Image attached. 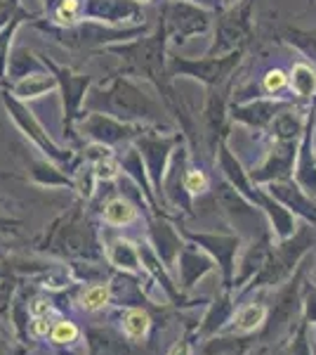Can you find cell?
Masks as SVG:
<instances>
[{"mask_svg":"<svg viewBox=\"0 0 316 355\" xmlns=\"http://www.w3.org/2000/svg\"><path fill=\"white\" fill-rule=\"evenodd\" d=\"M106 225L111 227H125L130 223L137 220V209L130 199L125 197H113L104 204V214H102Z\"/></svg>","mask_w":316,"mask_h":355,"instance_id":"14","label":"cell"},{"mask_svg":"<svg viewBox=\"0 0 316 355\" xmlns=\"http://www.w3.org/2000/svg\"><path fill=\"white\" fill-rule=\"evenodd\" d=\"M145 130V125H135V123H125L116 116H109L102 112H85L80 114V119L76 121V133L88 142H97V145H106V147H118L123 142L137 140Z\"/></svg>","mask_w":316,"mask_h":355,"instance_id":"6","label":"cell"},{"mask_svg":"<svg viewBox=\"0 0 316 355\" xmlns=\"http://www.w3.org/2000/svg\"><path fill=\"white\" fill-rule=\"evenodd\" d=\"M111 301V287L109 284H90L78 294L76 306L85 313H97Z\"/></svg>","mask_w":316,"mask_h":355,"instance_id":"17","label":"cell"},{"mask_svg":"<svg viewBox=\"0 0 316 355\" xmlns=\"http://www.w3.org/2000/svg\"><path fill=\"white\" fill-rule=\"evenodd\" d=\"M267 355H290V351H269Z\"/></svg>","mask_w":316,"mask_h":355,"instance_id":"29","label":"cell"},{"mask_svg":"<svg viewBox=\"0 0 316 355\" xmlns=\"http://www.w3.org/2000/svg\"><path fill=\"white\" fill-rule=\"evenodd\" d=\"M28 26H31L33 31L43 33V36H48L50 41H55L57 45H62V48L73 50V53H102L109 45L130 43L147 33V24L109 26V24H102V21L83 19L76 26H57L48 17H38V19H33Z\"/></svg>","mask_w":316,"mask_h":355,"instance_id":"3","label":"cell"},{"mask_svg":"<svg viewBox=\"0 0 316 355\" xmlns=\"http://www.w3.org/2000/svg\"><path fill=\"white\" fill-rule=\"evenodd\" d=\"M269 318V308L264 306V303H245L243 308H239L236 313H234L232 318V329L236 331V334H250V331L260 329L264 322H267Z\"/></svg>","mask_w":316,"mask_h":355,"instance_id":"13","label":"cell"},{"mask_svg":"<svg viewBox=\"0 0 316 355\" xmlns=\"http://www.w3.org/2000/svg\"><path fill=\"white\" fill-rule=\"evenodd\" d=\"M93 164V168H95V175H97V180L100 182H111V180H118V175H120V162H116L113 157H104V159H100V162H90Z\"/></svg>","mask_w":316,"mask_h":355,"instance_id":"21","label":"cell"},{"mask_svg":"<svg viewBox=\"0 0 316 355\" xmlns=\"http://www.w3.org/2000/svg\"><path fill=\"white\" fill-rule=\"evenodd\" d=\"M295 36H297L295 41H300L302 48L316 57V36H309V33H295Z\"/></svg>","mask_w":316,"mask_h":355,"instance_id":"27","label":"cell"},{"mask_svg":"<svg viewBox=\"0 0 316 355\" xmlns=\"http://www.w3.org/2000/svg\"><path fill=\"white\" fill-rule=\"evenodd\" d=\"M38 71H45L40 53H33V50L26 48V45H17V48H12L10 67H8V83L19 81V78L31 76V73H38Z\"/></svg>","mask_w":316,"mask_h":355,"instance_id":"12","label":"cell"},{"mask_svg":"<svg viewBox=\"0 0 316 355\" xmlns=\"http://www.w3.org/2000/svg\"><path fill=\"white\" fill-rule=\"evenodd\" d=\"M170 355H189V348H187V343H177L175 348H172V353Z\"/></svg>","mask_w":316,"mask_h":355,"instance_id":"28","label":"cell"},{"mask_svg":"<svg viewBox=\"0 0 316 355\" xmlns=\"http://www.w3.org/2000/svg\"><path fill=\"white\" fill-rule=\"evenodd\" d=\"M312 355H316V346H314V348H312Z\"/></svg>","mask_w":316,"mask_h":355,"instance_id":"32","label":"cell"},{"mask_svg":"<svg viewBox=\"0 0 316 355\" xmlns=\"http://www.w3.org/2000/svg\"><path fill=\"white\" fill-rule=\"evenodd\" d=\"M290 85H292V90H295V93L300 95V97L314 95V90H316V73L309 67H304V64L295 67V69H292Z\"/></svg>","mask_w":316,"mask_h":355,"instance_id":"19","label":"cell"},{"mask_svg":"<svg viewBox=\"0 0 316 355\" xmlns=\"http://www.w3.org/2000/svg\"><path fill=\"white\" fill-rule=\"evenodd\" d=\"M189 3H196V5H198V3H201V0H189Z\"/></svg>","mask_w":316,"mask_h":355,"instance_id":"31","label":"cell"},{"mask_svg":"<svg viewBox=\"0 0 316 355\" xmlns=\"http://www.w3.org/2000/svg\"><path fill=\"white\" fill-rule=\"evenodd\" d=\"M239 55L229 57H203V60H189V57H168V69L172 76H189L205 85H220L224 76H229L232 67L239 62Z\"/></svg>","mask_w":316,"mask_h":355,"instance_id":"8","label":"cell"},{"mask_svg":"<svg viewBox=\"0 0 316 355\" xmlns=\"http://www.w3.org/2000/svg\"><path fill=\"white\" fill-rule=\"evenodd\" d=\"M83 3L85 0H57L45 17L57 26H76L85 19Z\"/></svg>","mask_w":316,"mask_h":355,"instance_id":"15","label":"cell"},{"mask_svg":"<svg viewBox=\"0 0 316 355\" xmlns=\"http://www.w3.org/2000/svg\"><path fill=\"white\" fill-rule=\"evenodd\" d=\"M109 259L116 268L128 272H137L140 270V254H137L135 244L128 242V239H116L109 246Z\"/></svg>","mask_w":316,"mask_h":355,"instance_id":"16","label":"cell"},{"mask_svg":"<svg viewBox=\"0 0 316 355\" xmlns=\"http://www.w3.org/2000/svg\"><path fill=\"white\" fill-rule=\"evenodd\" d=\"M28 313L33 318H50V315H55V308L48 299H33L28 303Z\"/></svg>","mask_w":316,"mask_h":355,"instance_id":"24","label":"cell"},{"mask_svg":"<svg viewBox=\"0 0 316 355\" xmlns=\"http://www.w3.org/2000/svg\"><path fill=\"white\" fill-rule=\"evenodd\" d=\"M78 336H80V329L76 327V322H71V320H57L53 324V331H50V341L57 343V346L73 343Z\"/></svg>","mask_w":316,"mask_h":355,"instance_id":"20","label":"cell"},{"mask_svg":"<svg viewBox=\"0 0 316 355\" xmlns=\"http://www.w3.org/2000/svg\"><path fill=\"white\" fill-rule=\"evenodd\" d=\"M38 17H43V12H31V10H26L24 5H21L12 19L5 26H0V85L8 83V67H10V55H12V48H15L17 31L24 24H31Z\"/></svg>","mask_w":316,"mask_h":355,"instance_id":"10","label":"cell"},{"mask_svg":"<svg viewBox=\"0 0 316 355\" xmlns=\"http://www.w3.org/2000/svg\"><path fill=\"white\" fill-rule=\"evenodd\" d=\"M50 331H53V322H50V318H33L31 334L36 336V339H48Z\"/></svg>","mask_w":316,"mask_h":355,"instance_id":"25","label":"cell"},{"mask_svg":"<svg viewBox=\"0 0 316 355\" xmlns=\"http://www.w3.org/2000/svg\"><path fill=\"white\" fill-rule=\"evenodd\" d=\"M286 83H288V78H286V73L281 71V69H272V71L264 76V88H267L269 93H277Z\"/></svg>","mask_w":316,"mask_h":355,"instance_id":"23","label":"cell"},{"mask_svg":"<svg viewBox=\"0 0 316 355\" xmlns=\"http://www.w3.org/2000/svg\"><path fill=\"white\" fill-rule=\"evenodd\" d=\"M149 329H151V318H149V313L142 311V308H130V311L123 315V331L130 339H135V341L145 339L149 334Z\"/></svg>","mask_w":316,"mask_h":355,"instance_id":"18","label":"cell"},{"mask_svg":"<svg viewBox=\"0 0 316 355\" xmlns=\"http://www.w3.org/2000/svg\"><path fill=\"white\" fill-rule=\"evenodd\" d=\"M45 69L57 78V93L62 100V133L68 140H80V135L76 133V121L83 114L85 107V97H88L90 88H93V78L88 73H78L71 67H64L59 62L50 60V57L40 55Z\"/></svg>","mask_w":316,"mask_h":355,"instance_id":"4","label":"cell"},{"mask_svg":"<svg viewBox=\"0 0 316 355\" xmlns=\"http://www.w3.org/2000/svg\"><path fill=\"white\" fill-rule=\"evenodd\" d=\"M165 43H168V33H165V24L163 19L158 21L156 31L154 33H145V36L135 38L130 43H116L109 45L102 53H111L120 57L125 64L130 67V71H137L140 76H145L149 83H154V88L163 95L165 105L175 112V116H182L180 107H177V100L172 95L170 85H168V57H165Z\"/></svg>","mask_w":316,"mask_h":355,"instance_id":"2","label":"cell"},{"mask_svg":"<svg viewBox=\"0 0 316 355\" xmlns=\"http://www.w3.org/2000/svg\"><path fill=\"white\" fill-rule=\"evenodd\" d=\"M0 102H3L10 121H12L17 128H19V133L24 135L26 140H31L33 145L45 154V157L53 159V162L64 164V166L76 162V154H73V150H66V147L57 145L53 137H50L48 128L38 121V116L33 114L31 107H28V102L17 100V97L5 88V85H0Z\"/></svg>","mask_w":316,"mask_h":355,"instance_id":"5","label":"cell"},{"mask_svg":"<svg viewBox=\"0 0 316 355\" xmlns=\"http://www.w3.org/2000/svg\"><path fill=\"white\" fill-rule=\"evenodd\" d=\"M83 110L109 114L125 123L145 125V128H163L168 123L163 107L125 73H116L109 81L93 85L85 97Z\"/></svg>","mask_w":316,"mask_h":355,"instance_id":"1","label":"cell"},{"mask_svg":"<svg viewBox=\"0 0 316 355\" xmlns=\"http://www.w3.org/2000/svg\"><path fill=\"white\" fill-rule=\"evenodd\" d=\"M5 88H8L17 100L33 102V100H40V97L50 95V93H57V78L45 69V71L31 73V76H24V78H19V81L8 83Z\"/></svg>","mask_w":316,"mask_h":355,"instance_id":"11","label":"cell"},{"mask_svg":"<svg viewBox=\"0 0 316 355\" xmlns=\"http://www.w3.org/2000/svg\"><path fill=\"white\" fill-rule=\"evenodd\" d=\"M160 19L165 24L168 41L175 45H182L196 33H205L210 26V15L201 5L189 3V0H168L160 12Z\"/></svg>","mask_w":316,"mask_h":355,"instance_id":"7","label":"cell"},{"mask_svg":"<svg viewBox=\"0 0 316 355\" xmlns=\"http://www.w3.org/2000/svg\"><path fill=\"white\" fill-rule=\"evenodd\" d=\"M85 19L102 21L109 26H140L145 24L142 5L135 0H85Z\"/></svg>","mask_w":316,"mask_h":355,"instance_id":"9","label":"cell"},{"mask_svg":"<svg viewBox=\"0 0 316 355\" xmlns=\"http://www.w3.org/2000/svg\"><path fill=\"white\" fill-rule=\"evenodd\" d=\"M304 311H307V320H309V324H316V289L309 291L307 303H304Z\"/></svg>","mask_w":316,"mask_h":355,"instance_id":"26","label":"cell"},{"mask_svg":"<svg viewBox=\"0 0 316 355\" xmlns=\"http://www.w3.org/2000/svg\"><path fill=\"white\" fill-rule=\"evenodd\" d=\"M135 3H140V5H145V3H151V0H135Z\"/></svg>","mask_w":316,"mask_h":355,"instance_id":"30","label":"cell"},{"mask_svg":"<svg viewBox=\"0 0 316 355\" xmlns=\"http://www.w3.org/2000/svg\"><path fill=\"white\" fill-rule=\"evenodd\" d=\"M208 175L203 173V171L198 168H189L185 173V192L192 194V197H196V194H203L208 190Z\"/></svg>","mask_w":316,"mask_h":355,"instance_id":"22","label":"cell"}]
</instances>
